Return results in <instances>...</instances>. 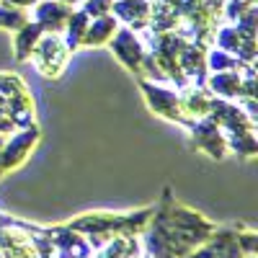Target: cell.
<instances>
[{
	"mask_svg": "<svg viewBox=\"0 0 258 258\" xmlns=\"http://www.w3.org/2000/svg\"><path fill=\"white\" fill-rule=\"evenodd\" d=\"M36 68L44 73L47 78H57L64 70V62H68V49L62 47V41L57 36H47L34 52Z\"/></svg>",
	"mask_w": 258,
	"mask_h": 258,
	"instance_id": "obj_1",
	"label": "cell"
},
{
	"mask_svg": "<svg viewBox=\"0 0 258 258\" xmlns=\"http://www.w3.org/2000/svg\"><path fill=\"white\" fill-rule=\"evenodd\" d=\"M0 245L6 250V258H39L31 235L18 227H0Z\"/></svg>",
	"mask_w": 258,
	"mask_h": 258,
	"instance_id": "obj_2",
	"label": "cell"
},
{
	"mask_svg": "<svg viewBox=\"0 0 258 258\" xmlns=\"http://www.w3.org/2000/svg\"><path fill=\"white\" fill-rule=\"evenodd\" d=\"M137 250H140V243L132 235H116V238H109V243L98 253V258H135Z\"/></svg>",
	"mask_w": 258,
	"mask_h": 258,
	"instance_id": "obj_3",
	"label": "cell"
},
{
	"mask_svg": "<svg viewBox=\"0 0 258 258\" xmlns=\"http://www.w3.org/2000/svg\"><path fill=\"white\" fill-rule=\"evenodd\" d=\"M197 142L199 147H204L212 158H222L225 150H222V140H220V132L214 124H199L197 126Z\"/></svg>",
	"mask_w": 258,
	"mask_h": 258,
	"instance_id": "obj_4",
	"label": "cell"
},
{
	"mask_svg": "<svg viewBox=\"0 0 258 258\" xmlns=\"http://www.w3.org/2000/svg\"><path fill=\"white\" fill-rule=\"evenodd\" d=\"M114 29H116V21L103 18V21H98V24H93V26H91L88 36H85V41H88V44H101V41L109 39V34H111Z\"/></svg>",
	"mask_w": 258,
	"mask_h": 258,
	"instance_id": "obj_5",
	"label": "cell"
}]
</instances>
